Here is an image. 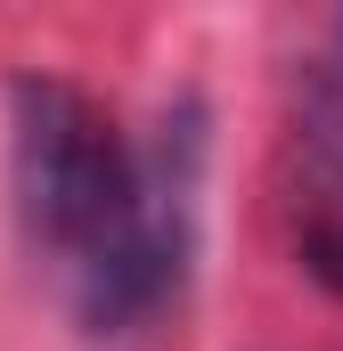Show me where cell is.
<instances>
[{
    "label": "cell",
    "mask_w": 343,
    "mask_h": 351,
    "mask_svg": "<svg viewBox=\"0 0 343 351\" xmlns=\"http://www.w3.org/2000/svg\"><path fill=\"white\" fill-rule=\"evenodd\" d=\"M303 139H311V156L343 180V16H335L327 58H319L311 82H303Z\"/></svg>",
    "instance_id": "3957f363"
},
{
    "label": "cell",
    "mask_w": 343,
    "mask_h": 351,
    "mask_svg": "<svg viewBox=\"0 0 343 351\" xmlns=\"http://www.w3.org/2000/svg\"><path fill=\"white\" fill-rule=\"evenodd\" d=\"M303 269H311L327 294H343V221H311V229H303Z\"/></svg>",
    "instance_id": "277c9868"
},
{
    "label": "cell",
    "mask_w": 343,
    "mask_h": 351,
    "mask_svg": "<svg viewBox=\"0 0 343 351\" xmlns=\"http://www.w3.org/2000/svg\"><path fill=\"white\" fill-rule=\"evenodd\" d=\"M188 172H196V147L172 164V139H164V147L147 156V180H139L131 221H123L82 269H66L74 311H82L90 335L139 327L172 286H180V262H188Z\"/></svg>",
    "instance_id": "7a4b0ae2"
},
{
    "label": "cell",
    "mask_w": 343,
    "mask_h": 351,
    "mask_svg": "<svg viewBox=\"0 0 343 351\" xmlns=\"http://www.w3.org/2000/svg\"><path fill=\"white\" fill-rule=\"evenodd\" d=\"M147 164L115 139V123L74 82L16 74L8 82V196L41 254L82 269L139 204Z\"/></svg>",
    "instance_id": "6da1fadb"
}]
</instances>
